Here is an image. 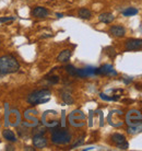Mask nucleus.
Masks as SVG:
<instances>
[{
  "mask_svg": "<svg viewBox=\"0 0 142 151\" xmlns=\"http://www.w3.org/2000/svg\"><path fill=\"white\" fill-rule=\"evenodd\" d=\"M61 99H62V101H64L66 104H69V105L73 104V102H75L73 98L71 96V94L68 91H62V92H61Z\"/></svg>",
  "mask_w": 142,
  "mask_h": 151,
  "instance_id": "nucleus-14",
  "label": "nucleus"
},
{
  "mask_svg": "<svg viewBox=\"0 0 142 151\" xmlns=\"http://www.w3.org/2000/svg\"><path fill=\"white\" fill-rule=\"evenodd\" d=\"M11 21H14L13 17H2V18H0V23L11 22Z\"/></svg>",
  "mask_w": 142,
  "mask_h": 151,
  "instance_id": "nucleus-18",
  "label": "nucleus"
},
{
  "mask_svg": "<svg viewBox=\"0 0 142 151\" xmlns=\"http://www.w3.org/2000/svg\"><path fill=\"white\" fill-rule=\"evenodd\" d=\"M50 95V91L47 89H42V90H36L32 92L29 96H27V103H30L32 105H37V104H43L49 101V96Z\"/></svg>",
  "mask_w": 142,
  "mask_h": 151,
  "instance_id": "nucleus-2",
  "label": "nucleus"
},
{
  "mask_svg": "<svg viewBox=\"0 0 142 151\" xmlns=\"http://www.w3.org/2000/svg\"><path fill=\"white\" fill-rule=\"evenodd\" d=\"M33 145L35 148L44 149V148L47 146V139H46L42 134H36V135L33 137Z\"/></svg>",
  "mask_w": 142,
  "mask_h": 151,
  "instance_id": "nucleus-6",
  "label": "nucleus"
},
{
  "mask_svg": "<svg viewBox=\"0 0 142 151\" xmlns=\"http://www.w3.org/2000/svg\"><path fill=\"white\" fill-rule=\"evenodd\" d=\"M32 15L34 18H37V19H43V18H46L47 15L49 14V11L44 7H35L32 10Z\"/></svg>",
  "mask_w": 142,
  "mask_h": 151,
  "instance_id": "nucleus-8",
  "label": "nucleus"
},
{
  "mask_svg": "<svg viewBox=\"0 0 142 151\" xmlns=\"http://www.w3.org/2000/svg\"><path fill=\"white\" fill-rule=\"evenodd\" d=\"M56 15L58 17V18H62V17H64V15L61 14V13H56Z\"/></svg>",
  "mask_w": 142,
  "mask_h": 151,
  "instance_id": "nucleus-21",
  "label": "nucleus"
},
{
  "mask_svg": "<svg viewBox=\"0 0 142 151\" xmlns=\"http://www.w3.org/2000/svg\"><path fill=\"white\" fill-rule=\"evenodd\" d=\"M2 136L6 140L10 141V142H15L16 141V137H15V134L10 129H4L2 132Z\"/></svg>",
  "mask_w": 142,
  "mask_h": 151,
  "instance_id": "nucleus-12",
  "label": "nucleus"
},
{
  "mask_svg": "<svg viewBox=\"0 0 142 151\" xmlns=\"http://www.w3.org/2000/svg\"><path fill=\"white\" fill-rule=\"evenodd\" d=\"M137 13H138L137 8H127L126 10L123 11V15H125V17H132V15H136Z\"/></svg>",
  "mask_w": 142,
  "mask_h": 151,
  "instance_id": "nucleus-15",
  "label": "nucleus"
},
{
  "mask_svg": "<svg viewBox=\"0 0 142 151\" xmlns=\"http://www.w3.org/2000/svg\"><path fill=\"white\" fill-rule=\"evenodd\" d=\"M20 69L19 61L12 55H4L0 57V73L10 75L14 73Z\"/></svg>",
  "mask_w": 142,
  "mask_h": 151,
  "instance_id": "nucleus-1",
  "label": "nucleus"
},
{
  "mask_svg": "<svg viewBox=\"0 0 142 151\" xmlns=\"http://www.w3.org/2000/svg\"><path fill=\"white\" fill-rule=\"evenodd\" d=\"M13 149H14V148H12L11 146H8L7 147V150H13Z\"/></svg>",
  "mask_w": 142,
  "mask_h": 151,
  "instance_id": "nucleus-20",
  "label": "nucleus"
},
{
  "mask_svg": "<svg viewBox=\"0 0 142 151\" xmlns=\"http://www.w3.org/2000/svg\"><path fill=\"white\" fill-rule=\"evenodd\" d=\"M112 141L116 145L117 148L119 149H123V150H126L128 149V142L126 140V137L121 135V134H113L112 135Z\"/></svg>",
  "mask_w": 142,
  "mask_h": 151,
  "instance_id": "nucleus-4",
  "label": "nucleus"
},
{
  "mask_svg": "<svg viewBox=\"0 0 142 151\" xmlns=\"http://www.w3.org/2000/svg\"><path fill=\"white\" fill-rule=\"evenodd\" d=\"M25 150H32V151H34L35 149H34V148H32V147H26Z\"/></svg>",
  "mask_w": 142,
  "mask_h": 151,
  "instance_id": "nucleus-19",
  "label": "nucleus"
},
{
  "mask_svg": "<svg viewBox=\"0 0 142 151\" xmlns=\"http://www.w3.org/2000/svg\"><path fill=\"white\" fill-rule=\"evenodd\" d=\"M109 33L115 37H123L126 34V30L121 25H113L109 27Z\"/></svg>",
  "mask_w": 142,
  "mask_h": 151,
  "instance_id": "nucleus-9",
  "label": "nucleus"
},
{
  "mask_svg": "<svg viewBox=\"0 0 142 151\" xmlns=\"http://www.w3.org/2000/svg\"><path fill=\"white\" fill-rule=\"evenodd\" d=\"M71 55H72V53H71L70 49H65L62 52H60V54L57 57V60L59 63H67L70 59Z\"/></svg>",
  "mask_w": 142,
  "mask_h": 151,
  "instance_id": "nucleus-11",
  "label": "nucleus"
},
{
  "mask_svg": "<svg viewBox=\"0 0 142 151\" xmlns=\"http://www.w3.org/2000/svg\"><path fill=\"white\" fill-rule=\"evenodd\" d=\"M66 71L70 76L77 75V68H75V66H72V65H67V66H66Z\"/></svg>",
  "mask_w": 142,
  "mask_h": 151,
  "instance_id": "nucleus-16",
  "label": "nucleus"
},
{
  "mask_svg": "<svg viewBox=\"0 0 142 151\" xmlns=\"http://www.w3.org/2000/svg\"><path fill=\"white\" fill-rule=\"evenodd\" d=\"M97 75L105 76H117V72L112 65H103L102 67L97 68Z\"/></svg>",
  "mask_w": 142,
  "mask_h": 151,
  "instance_id": "nucleus-7",
  "label": "nucleus"
},
{
  "mask_svg": "<svg viewBox=\"0 0 142 151\" xmlns=\"http://www.w3.org/2000/svg\"><path fill=\"white\" fill-rule=\"evenodd\" d=\"M98 20L101 21L102 23H105V24H109L112 23L114 20H115V17L113 13L110 12H104V13H101L98 15Z\"/></svg>",
  "mask_w": 142,
  "mask_h": 151,
  "instance_id": "nucleus-10",
  "label": "nucleus"
},
{
  "mask_svg": "<svg viewBox=\"0 0 142 151\" xmlns=\"http://www.w3.org/2000/svg\"><path fill=\"white\" fill-rule=\"evenodd\" d=\"M78 15L80 19L89 20V19H91V17H92V12H91L89 9H86V8H81L78 11Z\"/></svg>",
  "mask_w": 142,
  "mask_h": 151,
  "instance_id": "nucleus-13",
  "label": "nucleus"
},
{
  "mask_svg": "<svg viewBox=\"0 0 142 151\" xmlns=\"http://www.w3.org/2000/svg\"><path fill=\"white\" fill-rule=\"evenodd\" d=\"M52 141L56 145H66L71 141V135L66 129H57L52 134Z\"/></svg>",
  "mask_w": 142,
  "mask_h": 151,
  "instance_id": "nucleus-3",
  "label": "nucleus"
},
{
  "mask_svg": "<svg viewBox=\"0 0 142 151\" xmlns=\"http://www.w3.org/2000/svg\"><path fill=\"white\" fill-rule=\"evenodd\" d=\"M125 47H126V50H139V49H142V40L140 38H131V40H128L125 44Z\"/></svg>",
  "mask_w": 142,
  "mask_h": 151,
  "instance_id": "nucleus-5",
  "label": "nucleus"
},
{
  "mask_svg": "<svg viewBox=\"0 0 142 151\" xmlns=\"http://www.w3.org/2000/svg\"><path fill=\"white\" fill-rule=\"evenodd\" d=\"M46 80L49 81L52 84H56V83L59 82V77H58V76H47V77H46Z\"/></svg>",
  "mask_w": 142,
  "mask_h": 151,
  "instance_id": "nucleus-17",
  "label": "nucleus"
}]
</instances>
